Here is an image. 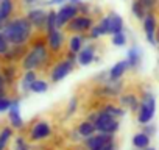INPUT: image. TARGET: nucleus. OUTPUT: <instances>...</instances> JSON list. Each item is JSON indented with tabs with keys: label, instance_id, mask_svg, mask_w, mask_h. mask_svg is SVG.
<instances>
[{
	"label": "nucleus",
	"instance_id": "423d86ee",
	"mask_svg": "<svg viewBox=\"0 0 159 150\" xmlns=\"http://www.w3.org/2000/svg\"><path fill=\"white\" fill-rule=\"evenodd\" d=\"M44 38H45V44L48 47V52L55 58H59L62 55V49L67 42V31L61 30V28H56L53 31L44 33Z\"/></svg>",
	"mask_w": 159,
	"mask_h": 150
},
{
	"label": "nucleus",
	"instance_id": "c03bdc74",
	"mask_svg": "<svg viewBox=\"0 0 159 150\" xmlns=\"http://www.w3.org/2000/svg\"><path fill=\"white\" fill-rule=\"evenodd\" d=\"M102 150H119V144H117V138H114V139H111Z\"/></svg>",
	"mask_w": 159,
	"mask_h": 150
},
{
	"label": "nucleus",
	"instance_id": "72a5a7b5",
	"mask_svg": "<svg viewBox=\"0 0 159 150\" xmlns=\"http://www.w3.org/2000/svg\"><path fill=\"white\" fill-rule=\"evenodd\" d=\"M78 106H80V100L78 97H72L67 103V108H66V119H70L75 116V113L78 111Z\"/></svg>",
	"mask_w": 159,
	"mask_h": 150
},
{
	"label": "nucleus",
	"instance_id": "a878e982",
	"mask_svg": "<svg viewBox=\"0 0 159 150\" xmlns=\"http://www.w3.org/2000/svg\"><path fill=\"white\" fill-rule=\"evenodd\" d=\"M13 139H14V130L10 125H3L0 128V150H8V145Z\"/></svg>",
	"mask_w": 159,
	"mask_h": 150
},
{
	"label": "nucleus",
	"instance_id": "7ed1b4c3",
	"mask_svg": "<svg viewBox=\"0 0 159 150\" xmlns=\"http://www.w3.org/2000/svg\"><path fill=\"white\" fill-rule=\"evenodd\" d=\"M156 114V97L150 89H145L140 96V103L136 111V119L139 125H145L154 119Z\"/></svg>",
	"mask_w": 159,
	"mask_h": 150
},
{
	"label": "nucleus",
	"instance_id": "603ef678",
	"mask_svg": "<svg viewBox=\"0 0 159 150\" xmlns=\"http://www.w3.org/2000/svg\"><path fill=\"white\" fill-rule=\"evenodd\" d=\"M157 44H159V33H157Z\"/></svg>",
	"mask_w": 159,
	"mask_h": 150
},
{
	"label": "nucleus",
	"instance_id": "8fccbe9b",
	"mask_svg": "<svg viewBox=\"0 0 159 150\" xmlns=\"http://www.w3.org/2000/svg\"><path fill=\"white\" fill-rule=\"evenodd\" d=\"M134 150H139V148H134ZM142 150H156L154 147H151V145H148L147 148H142Z\"/></svg>",
	"mask_w": 159,
	"mask_h": 150
},
{
	"label": "nucleus",
	"instance_id": "39448f33",
	"mask_svg": "<svg viewBox=\"0 0 159 150\" xmlns=\"http://www.w3.org/2000/svg\"><path fill=\"white\" fill-rule=\"evenodd\" d=\"M75 67H76L75 63L69 61L66 56H59L53 63V66L48 69V72H47L50 83H59V82H62L72 70H75Z\"/></svg>",
	"mask_w": 159,
	"mask_h": 150
},
{
	"label": "nucleus",
	"instance_id": "c9c22d12",
	"mask_svg": "<svg viewBox=\"0 0 159 150\" xmlns=\"http://www.w3.org/2000/svg\"><path fill=\"white\" fill-rule=\"evenodd\" d=\"M139 2L145 8L147 13H153V11L156 13L157 8H159V0H139Z\"/></svg>",
	"mask_w": 159,
	"mask_h": 150
},
{
	"label": "nucleus",
	"instance_id": "6e6552de",
	"mask_svg": "<svg viewBox=\"0 0 159 150\" xmlns=\"http://www.w3.org/2000/svg\"><path fill=\"white\" fill-rule=\"evenodd\" d=\"M97 22V19L91 14H78L75 16L67 25H66V31L70 33H81V35H88V31L92 28V25Z\"/></svg>",
	"mask_w": 159,
	"mask_h": 150
},
{
	"label": "nucleus",
	"instance_id": "4468645a",
	"mask_svg": "<svg viewBox=\"0 0 159 150\" xmlns=\"http://www.w3.org/2000/svg\"><path fill=\"white\" fill-rule=\"evenodd\" d=\"M116 134H108V133H94L92 136L89 138H84L83 139V147L86 150H102L111 139H114Z\"/></svg>",
	"mask_w": 159,
	"mask_h": 150
},
{
	"label": "nucleus",
	"instance_id": "dca6fc26",
	"mask_svg": "<svg viewBox=\"0 0 159 150\" xmlns=\"http://www.w3.org/2000/svg\"><path fill=\"white\" fill-rule=\"evenodd\" d=\"M28 52V44H20V45H10V49L0 56L2 59V64L3 63H14V64H19L22 61V58L25 56V53Z\"/></svg>",
	"mask_w": 159,
	"mask_h": 150
},
{
	"label": "nucleus",
	"instance_id": "6ab92c4d",
	"mask_svg": "<svg viewBox=\"0 0 159 150\" xmlns=\"http://www.w3.org/2000/svg\"><path fill=\"white\" fill-rule=\"evenodd\" d=\"M39 77L38 70H22L20 77H19V89L22 94H30V88L33 85V82Z\"/></svg>",
	"mask_w": 159,
	"mask_h": 150
},
{
	"label": "nucleus",
	"instance_id": "58836bf2",
	"mask_svg": "<svg viewBox=\"0 0 159 150\" xmlns=\"http://www.w3.org/2000/svg\"><path fill=\"white\" fill-rule=\"evenodd\" d=\"M11 106V96H3V97H0V113H8Z\"/></svg>",
	"mask_w": 159,
	"mask_h": 150
},
{
	"label": "nucleus",
	"instance_id": "ea45409f",
	"mask_svg": "<svg viewBox=\"0 0 159 150\" xmlns=\"http://www.w3.org/2000/svg\"><path fill=\"white\" fill-rule=\"evenodd\" d=\"M10 49V42L7 41V38H5V35H3V31L0 30V56H2L7 50Z\"/></svg>",
	"mask_w": 159,
	"mask_h": 150
},
{
	"label": "nucleus",
	"instance_id": "5fc2aeb1",
	"mask_svg": "<svg viewBox=\"0 0 159 150\" xmlns=\"http://www.w3.org/2000/svg\"><path fill=\"white\" fill-rule=\"evenodd\" d=\"M80 150H86V148H84V147H83V148H80Z\"/></svg>",
	"mask_w": 159,
	"mask_h": 150
},
{
	"label": "nucleus",
	"instance_id": "ddd939ff",
	"mask_svg": "<svg viewBox=\"0 0 159 150\" xmlns=\"http://www.w3.org/2000/svg\"><path fill=\"white\" fill-rule=\"evenodd\" d=\"M25 17L30 21V24L34 27L36 31L44 33V25H45V19H47V10L42 7H28V10L25 11Z\"/></svg>",
	"mask_w": 159,
	"mask_h": 150
},
{
	"label": "nucleus",
	"instance_id": "09e8293b",
	"mask_svg": "<svg viewBox=\"0 0 159 150\" xmlns=\"http://www.w3.org/2000/svg\"><path fill=\"white\" fill-rule=\"evenodd\" d=\"M5 24H7V19H5V17L2 16V13H0V30H3Z\"/></svg>",
	"mask_w": 159,
	"mask_h": 150
},
{
	"label": "nucleus",
	"instance_id": "4c0bfd02",
	"mask_svg": "<svg viewBox=\"0 0 159 150\" xmlns=\"http://www.w3.org/2000/svg\"><path fill=\"white\" fill-rule=\"evenodd\" d=\"M76 8H78V13L80 14H91V11H92V5L89 3V2H86V0H81L78 5H76Z\"/></svg>",
	"mask_w": 159,
	"mask_h": 150
},
{
	"label": "nucleus",
	"instance_id": "a19ab883",
	"mask_svg": "<svg viewBox=\"0 0 159 150\" xmlns=\"http://www.w3.org/2000/svg\"><path fill=\"white\" fill-rule=\"evenodd\" d=\"M142 131H145L148 136H154L156 134V131H157V128H156V125L154 124H151V122H148V124H145V125H142Z\"/></svg>",
	"mask_w": 159,
	"mask_h": 150
},
{
	"label": "nucleus",
	"instance_id": "0eeeda50",
	"mask_svg": "<svg viewBox=\"0 0 159 150\" xmlns=\"http://www.w3.org/2000/svg\"><path fill=\"white\" fill-rule=\"evenodd\" d=\"M53 134V127L45 119H38L31 124L28 130V141L30 142H44Z\"/></svg>",
	"mask_w": 159,
	"mask_h": 150
},
{
	"label": "nucleus",
	"instance_id": "5701e85b",
	"mask_svg": "<svg viewBox=\"0 0 159 150\" xmlns=\"http://www.w3.org/2000/svg\"><path fill=\"white\" fill-rule=\"evenodd\" d=\"M76 131L80 133V136H81L83 139L84 138H89L92 136L94 133H97V128H95V124L89 119H83V120H80L76 124Z\"/></svg>",
	"mask_w": 159,
	"mask_h": 150
},
{
	"label": "nucleus",
	"instance_id": "f3484780",
	"mask_svg": "<svg viewBox=\"0 0 159 150\" xmlns=\"http://www.w3.org/2000/svg\"><path fill=\"white\" fill-rule=\"evenodd\" d=\"M0 72H2L3 78L8 85V88L14 86L17 82H19V77L22 73V69L19 64H14V63H3L2 67H0Z\"/></svg>",
	"mask_w": 159,
	"mask_h": 150
},
{
	"label": "nucleus",
	"instance_id": "c756f323",
	"mask_svg": "<svg viewBox=\"0 0 159 150\" xmlns=\"http://www.w3.org/2000/svg\"><path fill=\"white\" fill-rule=\"evenodd\" d=\"M56 30V10H47V19H45V25H44V33L53 31Z\"/></svg>",
	"mask_w": 159,
	"mask_h": 150
},
{
	"label": "nucleus",
	"instance_id": "bb28decb",
	"mask_svg": "<svg viewBox=\"0 0 159 150\" xmlns=\"http://www.w3.org/2000/svg\"><path fill=\"white\" fill-rule=\"evenodd\" d=\"M131 142H133V147L134 148L142 150V148H147L151 144V136H148L145 131H139V133H136L133 136V141Z\"/></svg>",
	"mask_w": 159,
	"mask_h": 150
},
{
	"label": "nucleus",
	"instance_id": "2f4dec72",
	"mask_svg": "<svg viewBox=\"0 0 159 150\" xmlns=\"http://www.w3.org/2000/svg\"><path fill=\"white\" fill-rule=\"evenodd\" d=\"M131 13H133L134 19H137V21H142V19L147 16V11H145V8L140 5L139 0H133V2H131Z\"/></svg>",
	"mask_w": 159,
	"mask_h": 150
},
{
	"label": "nucleus",
	"instance_id": "e433bc0d",
	"mask_svg": "<svg viewBox=\"0 0 159 150\" xmlns=\"http://www.w3.org/2000/svg\"><path fill=\"white\" fill-rule=\"evenodd\" d=\"M103 38V33H102V30H100V27L97 25V22L92 25V28L88 31V39L89 41H98V39H102Z\"/></svg>",
	"mask_w": 159,
	"mask_h": 150
},
{
	"label": "nucleus",
	"instance_id": "1a4fd4ad",
	"mask_svg": "<svg viewBox=\"0 0 159 150\" xmlns=\"http://www.w3.org/2000/svg\"><path fill=\"white\" fill-rule=\"evenodd\" d=\"M20 105H22V99L19 96H13L11 97V106L8 110V125L14 131H22L27 127L25 120L20 114Z\"/></svg>",
	"mask_w": 159,
	"mask_h": 150
},
{
	"label": "nucleus",
	"instance_id": "7c9ffc66",
	"mask_svg": "<svg viewBox=\"0 0 159 150\" xmlns=\"http://www.w3.org/2000/svg\"><path fill=\"white\" fill-rule=\"evenodd\" d=\"M97 25L100 27L103 36L111 35V17H109V13L108 14H103L102 17H98L97 19Z\"/></svg>",
	"mask_w": 159,
	"mask_h": 150
},
{
	"label": "nucleus",
	"instance_id": "9b49d317",
	"mask_svg": "<svg viewBox=\"0 0 159 150\" xmlns=\"http://www.w3.org/2000/svg\"><path fill=\"white\" fill-rule=\"evenodd\" d=\"M145 39L151 45H157V16L156 13H147V16L140 21Z\"/></svg>",
	"mask_w": 159,
	"mask_h": 150
},
{
	"label": "nucleus",
	"instance_id": "a211bd4d",
	"mask_svg": "<svg viewBox=\"0 0 159 150\" xmlns=\"http://www.w3.org/2000/svg\"><path fill=\"white\" fill-rule=\"evenodd\" d=\"M139 103H140V97L134 92H122L119 96V105L123 106L126 111L136 113L139 108Z\"/></svg>",
	"mask_w": 159,
	"mask_h": 150
},
{
	"label": "nucleus",
	"instance_id": "f257e3e1",
	"mask_svg": "<svg viewBox=\"0 0 159 150\" xmlns=\"http://www.w3.org/2000/svg\"><path fill=\"white\" fill-rule=\"evenodd\" d=\"M55 56L48 52V47L45 44L44 35L33 36V39L28 42V52L19 63L22 70H38V72H48L50 66L53 64Z\"/></svg>",
	"mask_w": 159,
	"mask_h": 150
},
{
	"label": "nucleus",
	"instance_id": "f03ea898",
	"mask_svg": "<svg viewBox=\"0 0 159 150\" xmlns=\"http://www.w3.org/2000/svg\"><path fill=\"white\" fill-rule=\"evenodd\" d=\"M3 35L7 38V41L10 42V45H20V44H28L33 36L36 35L34 27L30 24V21L24 16H13L11 19L7 21L5 27H3Z\"/></svg>",
	"mask_w": 159,
	"mask_h": 150
},
{
	"label": "nucleus",
	"instance_id": "79ce46f5",
	"mask_svg": "<svg viewBox=\"0 0 159 150\" xmlns=\"http://www.w3.org/2000/svg\"><path fill=\"white\" fill-rule=\"evenodd\" d=\"M69 139H70L72 142H83V138L80 136V133L76 131V128H72V131H70V134H69Z\"/></svg>",
	"mask_w": 159,
	"mask_h": 150
},
{
	"label": "nucleus",
	"instance_id": "2eb2a0df",
	"mask_svg": "<svg viewBox=\"0 0 159 150\" xmlns=\"http://www.w3.org/2000/svg\"><path fill=\"white\" fill-rule=\"evenodd\" d=\"M97 58V45L94 44V41H89L84 44V47L76 53V64L78 66H89L95 61Z\"/></svg>",
	"mask_w": 159,
	"mask_h": 150
},
{
	"label": "nucleus",
	"instance_id": "3c124183",
	"mask_svg": "<svg viewBox=\"0 0 159 150\" xmlns=\"http://www.w3.org/2000/svg\"><path fill=\"white\" fill-rule=\"evenodd\" d=\"M8 92H3V91H0V97H3V96H7Z\"/></svg>",
	"mask_w": 159,
	"mask_h": 150
},
{
	"label": "nucleus",
	"instance_id": "20e7f679",
	"mask_svg": "<svg viewBox=\"0 0 159 150\" xmlns=\"http://www.w3.org/2000/svg\"><path fill=\"white\" fill-rule=\"evenodd\" d=\"M95 128L100 133H108V134H117V131L120 130V119L114 117L112 114L105 113L103 110H97L95 111V119H94Z\"/></svg>",
	"mask_w": 159,
	"mask_h": 150
},
{
	"label": "nucleus",
	"instance_id": "9d476101",
	"mask_svg": "<svg viewBox=\"0 0 159 150\" xmlns=\"http://www.w3.org/2000/svg\"><path fill=\"white\" fill-rule=\"evenodd\" d=\"M123 92V82L117 80V82H105L102 85H97L94 88V96L100 97V99H119V96Z\"/></svg>",
	"mask_w": 159,
	"mask_h": 150
},
{
	"label": "nucleus",
	"instance_id": "393cba45",
	"mask_svg": "<svg viewBox=\"0 0 159 150\" xmlns=\"http://www.w3.org/2000/svg\"><path fill=\"white\" fill-rule=\"evenodd\" d=\"M100 110H103V111L108 113V114H112V116L117 117V119H123V117L126 116V110H125L123 106L117 105V103H112V102L103 103V105L100 106Z\"/></svg>",
	"mask_w": 159,
	"mask_h": 150
},
{
	"label": "nucleus",
	"instance_id": "f8f14e48",
	"mask_svg": "<svg viewBox=\"0 0 159 150\" xmlns=\"http://www.w3.org/2000/svg\"><path fill=\"white\" fill-rule=\"evenodd\" d=\"M78 14H80V13H78L76 5H73V3H70V2H67V3L58 7V10H56V28L64 30L66 25H67L75 16H78Z\"/></svg>",
	"mask_w": 159,
	"mask_h": 150
},
{
	"label": "nucleus",
	"instance_id": "aec40b11",
	"mask_svg": "<svg viewBox=\"0 0 159 150\" xmlns=\"http://www.w3.org/2000/svg\"><path fill=\"white\" fill-rule=\"evenodd\" d=\"M88 42V35H81V33H70L67 36V52L72 53H78L84 47V44Z\"/></svg>",
	"mask_w": 159,
	"mask_h": 150
},
{
	"label": "nucleus",
	"instance_id": "412c9836",
	"mask_svg": "<svg viewBox=\"0 0 159 150\" xmlns=\"http://www.w3.org/2000/svg\"><path fill=\"white\" fill-rule=\"evenodd\" d=\"M129 70V66L126 63V59H120L119 63H116L109 70H108V80L111 82H117V80H122L126 72Z\"/></svg>",
	"mask_w": 159,
	"mask_h": 150
},
{
	"label": "nucleus",
	"instance_id": "49530a36",
	"mask_svg": "<svg viewBox=\"0 0 159 150\" xmlns=\"http://www.w3.org/2000/svg\"><path fill=\"white\" fill-rule=\"evenodd\" d=\"M41 2H44V0H22V3L25 7H34V5H38Z\"/></svg>",
	"mask_w": 159,
	"mask_h": 150
},
{
	"label": "nucleus",
	"instance_id": "4be33fe9",
	"mask_svg": "<svg viewBox=\"0 0 159 150\" xmlns=\"http://www.w3.org/2000/svg\"><path fill=\"white\" fill-rule=\"evenodd\" d=\"M126 63L129 66V69H139L142 64V50L137 45H131L126 52Z\"/></svg>",
	"mask_w": 159,
	"mask_h": 150
},
{
	"label": "nucleus",
	"instance_id": "f704fd0d",
	"mask_svg": "<svg viewBox=\"0 0 159 150\" xmlns=\"http://www.w3.org/2000/svg\"><path fill=\"white\" fill-rule=\"evenodd\" d=\"M14 150H33V148L30 147V142L25 136L17 134L14 136Z\"/></svg>",
	"mask_w": 159,
	"mask_h": 150
},
{
	"label": "nucleus",
	"instance_id": "a18cd8bd",
	"mask_svg": "<svg viewBox=\"0 0 159 150\" xmlns=\"http://www.w3.org/2000/svg\"><path fill=\"white\" fill-rule=\"evenodd\" d=\"M8 85H7V82H5V78H3V75H2V72H0V91H3V92H8Z\"/></svg>",
	"mask_w": 159,
	"mask_h": 150
},
{
	"label": "nucleus",
	"instance_id": "37998d69",
	"mask_svg": "<svg viewBox=\"0 0 159 150\" xmlns=\"http://www.w3.org/2000/svg\"><path fill=\"white\" fill-rule=\"evenodd\" d=\"M94 82H95V85H102V83L108 82V72H100V73H97V77L94 78Z\"/></svg>",
	"mask_w": 159,
	"mask_h": 150
},
{
	"label": "nucleus",
	"instance_id": "cd10ccee",
	"mask_svg": "<svg viewBox=\"0 0 159 150\" xmlns=\"http://www.w3.org/2000/svg\"><path fill=\"white\" fill-rule=\"evenodd\" d=\"M109 17H111V35L125 30V21H123V17L119 13L109 11Z\"/></svg>",
	"mask_w": 159,
	"mask_h": 150
},
{
	"label": "nucleus",
	"instance_id": "864d4df0",
	"mask_svg": "<svg viewBox=\"0 0 159 150\" xmlns=\"http://www.w3.org/2000/svg\"><path fill=\"white\" fill-rule=\"evenodd\" d=\"M0 67H2V59H0Z\"/></svg>",
	"mask_w": 159,
	"mask_h": 150
},
{
	"label": "nucleus",
	"instance_id": "473e14b6",
	"mask_svg": "<svg viewBox=\"0 0 159 150\" xmlns=\"http://www.w3.org/2000/svg\"><path fill=\"white\" fill-rule=\"evenodd\" d=\"M112 38H111V42H112V45H116V47H125L126 44H128V36H126V33H125V30L123 31H119V33H114V35H111Z\"/></svg>",
	"mask_w": 159,
	"mask_h": 150
},
{
	"label": "nucleus",
	"instance_id": "b1692460",
	"mask_svg": "<svg viewBox=\"0 0 159 150\" xmlns=\"http://www.w3.org/2000/svg\"><path fill=\"white\" fill-rule=\"evenodd\" d=\"M17 0H0V13L2 16L8 21L13 16H16L17 13V5H16Z\"/></svg>",
	"mask_w": 159,
	"mask_h": 150
},
{
	"label": "nucleus",
	"instance_id": "de8ad7c7",
	"mask_svg": "<svg viewBox=\"0 0 159 150\" xmlns=\"http://www.w3.org/2000/svg\"><path fill=\"white\" fill-rule=\"evenodd\" d=\"M69 61H72V63H75L76 64V53H72V52H66V55H64Z\"/></svg>",
	"mask_w": 159,
	"mask_h": 150
},
{
	"label": "nucleus",
	"instance_id": "c85d7f7f",
	"mask_svg": "<svg viewBox=\"0 0 159 150\" xmlns=\"http://www.w3.org/2000/svg\"><path fill=\"white\" fill-rule=\"evenodd\" d=\"M48 88H50L48 80L38 77V78L33 82V85H31V88H30V92H33V94H44V92L48 91Z\"/></svg>",
	"mask_w": 159,
	"mask_h": 150
}]
</instances>
